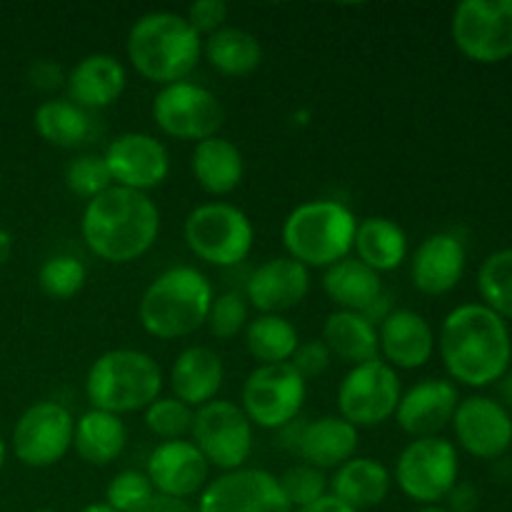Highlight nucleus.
I'll use <instances>...</instances> for the list:
<instances>
[{"label": "nucleus", "instance_id": "41", "mask_svg": "<svg viewBox=\"0 0 512 512\" xmlns=\"http://www.w3.org/2000/svg\"><path fill=\"white\" fill-rule=\"evenodd\" d=\"M153 495L145 470H123L105 485V505L115 512H138Z\"/></svg>", "mask_w": 512, "mask_h": 512}, {"label": "nucleus", "instance_id": "7", "mask_svg": "<svg viewBox=\"0 0 512 512\" xmlns=\"http://www.w3.org/2000/svg\"><path fill=\"white\" fill-rule=\"evenodd\" d=\"M183 238L190 253L213 268H235L255 245V225L245 210L225 200H210L188 213Z\"/></svg>", "mask_w": 512, "mask_h": 512}, {"label": "nucleus", "instance_id": "3", "mask_svg": "<svg viewBox=\"0 0 512 512\" xmlns=\"http://www.w3.org/2000/svg\"><path fill=\"white\" fill-rule=\"evenodd\" d=\"M125 53L130 65L148 83L173 85L188 80L203 58V38L173 10H150L128 30Z\"/></svg>", "mask_w": 512, "mask_h": 512}, {"label": "nucleus", "instance_id": "50", "mask_svg": "<svg viewBox=\"0 0 512 512\" xmlns=\"http://www.w3.org/2000/svg\"><path fill=\"white\" fill-rule=\"evenodd\" d=\"M78 512H115V510L108 508V505H105V503H90V505H85V508L78 510Z\"/></svg>", "mask_w": 512, "mask_h": 512}, {"label": "nucleus", "instance_id": "48", "mask_svg": "<svg viewBox=\"0 0 512 512\" xmlns=\"http://www.w3.org/2000/svg\"><path fill=\"white\" fill-rule=\"evenodd\" d=\"M10 255H13V235L5 228H0V268L8 263Z\"/></svg>", "mask_w": 512, "mask_h": 512}, {"label": "nucleus", "instance_id": "20", "mask_svg": "<svg viewBox=\"0 0 512 512\" xmlns=\"http://www.w3.org/2000/svg\"><path fill=\"white\" fill-rule=\"evenodd\" d=\"M460 403V395L455 383L443 378H428L415 383L413 388L403 390L395 420L400 430L410 438H435L440 430L453 423L455 408Z\"/></svg>", "mask_w": 512, "mask_h": 512}, {"label": "nucleus", "instance_id": "9", "mask_svg": "<svg viewBox=\"0 0 512 512\" xmlns=\"http://www.w3.org/2000/svg\"><path fill=\"white\" fill-rule=\"evenodd\" d=\"M308 380L290 363L255 365L243 383L240 408L253 428L283 430L303 413Z\"/></svg>", "mask_w": 512, "mask_h": 512}, {"label": "nucleus", "instance_id": "42", "mask_svg": "<svg viewBox=\"0 0 512 512\" xmlns=\"http://www.w3.org/2000/svg\"><path fill=\"white\" fill-rule=\"evenodd\" d=\"M228 15L230 8L225 0H195L185 13V20L193 25L200 38H208V35L218 33L220 28L228 25Z\"/></svg>", "mask_w": 512, "mask_h": 512}, {"label": "nucleus", "instance_id": "14", "mask_svg": "<svg viewBox=\"0 0 512 512\" xmlns=\"http://www.w3.org/2000/svg\"><path fill=\"white\" fill-rule=\"evenodd\" d=\"M450 33L465 58L500 63L512 55V0H463L455 5Z\"/></svg>", "mask_w": 512, "mask_h": 512}, {"label": "nucleus", "instance_id": "27", "mask_svg": "<svg viewBox=\"0 0 512 512\" xmlns=\"http://www.w3.org/2000/svg\"><path fill=\"white\" fill-rule=\"evenodd\" d=\"M393 488V473L375 458H358L343 463L328 478V493L353 510L378 508Z\"/></svg>", "mask_w": 512, "mask_h": 512}, {"label": "nucleus", "instance_id": "26", "mask_svg": "<svg viewBox=\"0 0 512 512\" xmlns=\"http://www.w3.org/2000/svg\"><path fill=\"white\" fill-rule=\"evenodd\" d=\"M190 170L195 175V183L205 193L213 198H225L243 183L245 158L233 140L213 135V138L195 143L193 155H190Z\"/></svg>", "mask_w": 512, "mask_h": 512}, {"label": "nucleus", "instance_id": "43", "mask_svg": "<svg viewBox=\"0 0 512 512\" xmlns=\"http://www.w3.org/2000/svg\"><path fill=\"white\" fill-rule=\"evenodd\" d=\"M330 363H333V355H330V350L325 348L323 340H308V343H300L298 350H295V355L290 358V365H293L305 380L323 375L325 370L330 368Z\"/></svg>", "mask_w": 512, "mask_h": 512}, {"label": "nucleus", "instance_id": "11", "mask_svg": "<svg viewBox=\"0 0 512 512\" xmlns=\"http://www.w3.org/2000/svg\"><path fill=\"white\" fill-rule=\"evenodd\" d=\"M150 113L160 133L193 143L220 135V128L225 125V108L218 95L193 80H180L160 88Z\"/></svg>", "mask_w": 512, "mask_h": 512}, {"label": "nucleus", "instance_id": "47", "mask_svg": "<svg viewBox=\"0 0 512 512\" xmlns=\"http://www.w3.org/2000/svg\"><path fill=\"white\" fill-rule=\"evenodd\" d=\"M295 512H358V510H353L350 505L340 503L338 498H333V495L328 493V495H323L320 500H315V503L305 505V508H300Z\"/></svg>", "mask_w": 512, "mask_h": 512}, {"label": "nucleus", "instance_id": "51", "mask_svg": "<svg viewBox=\"0 0 512 512\" xmlns=\"http://www.w3.org/2000/svg\"><path fill=\"white\" fill-rule=\"evenodd\" d=\"M5 460H8V443H5L3 435H0V470L5 468Z\"/></svg>", "mask_w": 512, "mask_h": 512}, {"label": "nucleus", "instance_id": "17", "mask_svg": "<svg viewBox=\"0 0 512 512\" xmlns=\"http://www.w3.org/2000/svg\"><path fill=\"white\" fill-rule=\"evenodd\" d=\"M453 430L460 448L480 460L500 458L512 445L510 410L485 395L460 400L453 415Z\"/></svg>", "mask_w": 512, "mask_h": 512}, {"label": "nucleus", "instance_id": "35", "mask_svg": "<svg viewBox=\"0 0 512 512\" xmlns=\"http://www.w3.org/2000/svg\"><path fill=\"white\" fill-rule=\"evenodd\" d=\"M478 293L485 308L512 320V248L495 250L478 270Z\"/></svg>", "mask_w": 512, "mask_h": 512}, {"label": "nucleus", "instance_id": "12", "mask_svg": "<svg viewBox=\"0 0 512 512\" xmlns=\"http://www.w3.org/2000/svg\"><path fill=\"white\" fill-rule=\"evenodd\" d=\"M403 383L398 370L383 360L355 365L338 385V415L353 428H378L395 418Z\"/></svg>", "mask_w": 512, "mask_h": 512}, {"label": "nucleus", "instance_id": "22", "mask_svg": "<svg viewBox=\"0 0 512 512\" xmlns=\"http://www.w3.org/2000/svg\"><path fill=\"white\" fill-rule=\"evenodd\" d=\"M128 85L125 65L110 53H90L65 75V98L83 110H103L120 100Z\"/></svg>", "mask_w": 512, "mask_h": 512}, {"label": "nucleus", "instance_id": "16", "mask_svg": "<svg viewBox=\"0 0 512 512\" xmlns=\"http://www.w3.org/2000/svg\"><path fill=\"white\" fill-rule=\"evenodd\" d=\"M113 185L138 193L160 188L170 175V153L163 140L140 130L115 135L103 153Z\"/></svg>", "mask_w": 512, "mask_h": 512}, {"label": "nucleus", "instance_id": "40", "mask_svg": "<svg viewBox=\"0 0 512 512\" xmlns=\"http://www.w3.org/2000/svg\"><path fill=\"white\" fill-rule=\"evenodd\" d=\"M278 485L293 512L315 503V500H320L323 495H328V475H325L323 470L305 463L293 465V468L285 470L278 478Z\"/></svg>", "mask_w": 512, "mask_h": 512}, {"label": "nucleus", "instance_id": "44", "mask_svg": "<svg viewBox=\"0 0 512 512\" xmlns=\"http://www.w3.org/2000/svg\"><path fill=\"white\" fill-rule=\"evenodd\" d=\"M65 75L68 73L55 60H35L28 70L30 85L43 90V93H53V90L65 88Z\"/></svg>", "mask_w": 512, "mask_h": 512}, {"label": "nucleus", "instance_id": "18", "mask_svg": "<svg viewBox=\"0 0 512 512\" xmlns=\"http://www.w3.org/2000/svg\"><path fill=\"white\" fill-rule=\"evenodd\" d=\"M145 475L158 495L190 500L210 483V465L188 440H170L155 445L145 463Z\"/></svg>", "mask_w": 512, "mask_h": 512}, {"label": "nucleus", "instance_id": "19", "mask_svg": "<svg viewBox=\"0 0 512 512\" xmlns=\"http://www.w3.org/2000/svg\"><path fill=\"white\" fill-rule=\"evenodd\" d=\"M310 293V270L288 255H278L250 273L245 300L258 315H283L298 308Z\"/></svg>", "mask_w": 512, "mask_h": 512}, {"label": "nucleus", "instance_id": "30", "mask_svg": "<svg viewBox=\"0 0 512 512\" xmlns=\"http://www.w3.org/2000/svg\"><path fill=\"white\" fill-rule=\"evenodd\" d=\"M325 348L340 363L363 365L380 358L378 328L365 318L363 313H348V310H333L323 323Z\"/></svg>", "mask_w": 512, "mask_h": 512}, {"label": "nucleus", "instance_id": "39", "mask_svg": "<svg viewBox=\"0 0 512 512\" xmlns=\"http://www.w3.org/2000/svg\"><path fill=\"white\" fill-rule=\"evenodd\" d=\"M248 323H250V305L240 290H225V293L215 295L213 305H210L208 320H205V325H208L213 338L228 343V340H233L235 335L243 333Z\"/></svg>", "mask_w": 512, "mask_h": 512}, {"label": "nucleus", "instance_id": "36", "mask_svg": "<svg viewBox=\"0 0 512 512\" xmlns=\"http://www.w3.org/2000/svg\"><path fill=\"white\" fill-rule=\"evenodd\" d=\"M195 410L180 403L178 398H163L160 395L155 403H150L143 410V423L160 443H170V440H188L190 430H193Z\"/></svg>", "mask_w": 512, "mask_h": 512}, {"label": "nucleus", "instance_id": "32", "mask_svg": "<svg viewBox=\"0 0 512 512\" xmlns=\"http://www.w3.org/2000/svg\"><path fill=\"white\" fill-rule=\"evenodd\" d=\"M203 58L225 78H245L263 63V45L250 30L225 25L203 38Z\"/></svg>", "mask_w": 512, "mask_h": 512}, {"label": "nucleus", "instance_id": "53", "mask_svg": "<svg viewBox=\"0 0 512 512\" xmlns=\"http://www.w3.org/2000/svg\"><path fill=\"white\" fill-rule=\"evenodd\" d=\"M33 512H58V510H53V508H40V510H33Z\"/></svg>", "mask_w": 512, "mask_h": 512}, {"label": "nucleus", "instance_id": "8", "mask_svg": "<svg viewBox=\"0 0 512 512\" xmlns=\"http://www.w3.org/2000/svg\"><path fill=\"white\" fill-rule=\"evenodd\" d=\"M460 458L450 440L415 438L400 450L393 480L405 498L418 505H438L458 485Z\"/></svg>", "mask_w": 512, "mask_h": 512}, {"label": "nucleus", "instance_id": "15", "mask_svg": "<svg viewBox=\"0 0 512 512\" xmlns=\"http://www.w3.org/2000/svg\"><path fill=\"white\" fill-rule=\"evenodd\" d=\"M195 512H293L278 478L263 468L220 473L198 495Z\"/></svg>", "mask_w": 512, "mask_h": 512}, {"label": "nucleus", "instance_id": "45", "mask_svg": "<svg viewBox=\"0 0 512 512\" xmlns=\"http://www.w3.org/2000/svg\"><path fill=\"white\" fill-rule=\"evenodd\" d=\"M445 500H448L450 512H475V508H478V493H475V488L470 483L455 485Z\"/></svg>", "mask_w": 512, "mask_h": 512}, {"label": "nucleus", "instance_id": "52", "mask_svg": "<svg viewBox=\"0 0 512 512\" xmlns=\"http://www.w3.org/2000/svg\"><path fill=\"white\" fill-rule=\"evenodd\" d=\"M418 512H450V510L443 508V505H425V508H420Z\"/></svg>", "mask_w": 512, "mask_h": 512}, {"label": "nucleus", "instance_id": "31", "mask_svg": "<svg viewBox=\"0 0 512 512\" xmlns=\"http://www.w3.org/2000/svg\"><path fill=\"white\" fill-rule=\"evenodd\" d=\"M353 255L378 275L390 273L408 260V235L395 220L370 215L358 220Z\"/></svg>", "mask_w": 512, "mask_h": 512}, {"label": "nucleus", "instance_id": "37", "mask_svg": "<svg viewBox=\"0 0 512 512\" xmlns=\"http://www.w3.org/2000/svg\"><path fill=\"white\" fill-rule=\"evenodd\" d=\"M88 270L75 255H53L38 270V285L48 298L70 300L85 288Z\"/></svg>", "mask_w": 512, "mask_h": 512}, {"label": "nucleus", "instance_id": "29", "mask_svg": "<svg viewBox=\"0 0 512 512\" xmlns=\"http://www.w3.org/2000/svg\"><path fill=\"white\" fill-rule=\"evenodd\" d=\"M125 445H128V428L120 415L90 408L75 420L73 450L83 463L105 468L123 455Z\"/></svg>", "mask_w": 512, "mask_h": 512}, {"label": "nucleus", "instance_id": "5", "mask_svg": "<svg viewBox=\"0 0 512 512\" xmlns=\"http://www.w3.org/2000/svg\"><path fill=\"white\" fill-rule=\"evenodd\" d=\"M358 218L345 203L333 198L305 200L283 220V248L288 258L308 270H328L353 255Z\"/></svg>", "mask_w": 512, "mask_h": 512}, {"label": "nucleus", "instance_id": "2", "mask_svg": "<svg viewBox=\"0 0 512 512\" xmlns=\"http://www.w3.org/2000/svg\"><path fill=\"white\" fill-rule=\"evenodd\" d=\"M80 235L85 248L103 263H135L158 243L160 210L148 193L113 185L85 203Z\"/></svg>", "mask_w": 512, "mask_h": 512}, {"label": "nucleus", "instance_id": "21", "mask_svg": "<svg viewBox=\"0 0 512 512\" xmlns=\"http://www.w3.org/2000/svg\"><path fill=\"white\" fill-rule=\"evenodd\" d=\"M380 360L393 370H418L433 360L435 340L433 325L425 315L408 308H395L378 325Z\"/></svg>", "mask_w": 512, "mask_h": 512}, {"label": "nucleus", "instance_id": "28", "mask_svg": "<svg viewBox=\"0 0 512 512\" xmlns=\"http://www.w3.org/2000/svg\"><path fill=\"white\" fill-rule=\"evenodd\" d=\"M320 285L335 310H348V313H365L385 293L383 278L365 263H360L355 255L330 265L323 273Z\"/></svg>", "mask_w": 512, "mask_h": 512}, {"label": "nucleus", "instance_id": "4", "mask_svg": "<svg viewBox=\"0 0 512 512\" xmlns=\"http://www.w3.org/2000/svg\"><path fill=\"white\" fill-rule=\"evenodd\" d=\"M213 300V283L203 270L195 265H173L143 290L138 320L155 340L190 338L205 325Z\"/></svg>", "mask_w": 512, "mask_h": 512}, {"label": "nucleus", "instance_id": "33", "mask_svg": "<svg viewBox=\"0 0 512 512\" xmlns=\"http://www.w3.org/2000/svg\"><path fill=\"white\" fill-rule=\"evenodd\" d=\"M33 128L40 138L55 148H80L93 133L88 110L78 108L68 98H48L35 108Z\"/></svg>", "mask_w": 512, "mask_h": 512}, {"label": "nucleus", "instance_id": "49", "mask_svg": "<svg viewBox=\"0 0 512 512\" xmlns=\"http://www.w3.org/2000/svg\"><path fill=\"white\" fill-rule=\"evenodd\" d=\"M500 393H503L505 398V405L512 410V373H508L503 378V383H500Z\"/></svg>", "mask_w": 512, "mask_h": 512}, {"label": "nucleus", "instance_id": "6", "mask_svg": "<svg viewBox=\"0 0 512 512\" xmlns=\"http://www.w3.org/2000/svg\"><path fill=\"white\" fill-rule=\"evenodd\" d=\"M163 393V370L145 350L115 348L98 355L85 375L90 408L113 415L140 413Z\"/></svg>", "mask_w": 512, "mask_h": 512}, {"label": "nucleus", "instance_id": "10", "mask_svg": "<svg viewBox=\"0 0 512 512\" xmlns=\"http://www.w3.org/2000/svg\"><path fill=\"white\" fill-rule=\"evenodd\" d=\"M190 443L203 453L210 468L220 473L240 470L253 455V423L238 403L215 398L195 410Z\"/></svg>", "mask_w": 512, "mask_h": 512}, {"label": "nucleus", "instance_id": "24", "mask_svg": "<svg viewBox=\"0 0 512 512\" xmlns=\"http://www.w3.org/2000/svg\"><path fill=\"white\" fill-rule=\"evenodd\" d=\"M360 445V430L353 428L340 415H323L303 423L293 453L305 465L318 470H335L355 458Z\"/></svg>", "mask_w": 512, "mask_h": 512}, {"label": "nucleus", "instance_id": "13", "mask_svg": "<svg viewBox=\"0 0 512 512\" xmlns=\"http://www.w3.org/2000/svg\"><path fill=\"white\" fill-rule=\"evenodd\" d=\"M75 418L58 400H38L23 410L13 425L10 448L25 468L45 470L73 450Z\"/></svg>", "mask_w": 512, "mask_h": 512}, {"label": "nucleus", "instance_id": "46", "mask_svg": "<svg viewBox=\"0 0 512 512\" xmlns=\"http://www.w3.org/2000/svg\"><path fill=\"white\" fill-rule=\"evenodd\" d=\"M138 512H195V508L190 505V500L165 498V495L155 493Z\"/></svg>", "mask_w": 512, "mask_h": 512}, {"label": "nucleus", "instance_id": "1", "mask_svg": "<svg viewBox=\"0 0 512 512\" xmlns=\"http://www.w3.org/2000/svg\"><path fill=\"white\" fill-rule=\"evenodd\" d=\"M435 340L450 378L468 388H485L508 373L510 330L505 320L483 303H465L450 310Z\"/></svg>", "mask_w": 512, "mask_h": 512}, {"label": "nucleus", "instance_id": "25", "mask_svg": "<svg viewBox=\"0 0 512 512\" xmlns=\"http://www.w3.org/2000/svg\"><path fill=\"white\" fill-rule=\"evenodd\" d=\"M225 380L223 358L208 345H188L180 350L170 368V390L173 398L198 410L218 398Z\"/></svg>", "mask_w": 512, "mask_h": 512}, {"label": "nucleus", "instance_id": "23", "mask_svg": "<svg viewBox=\"0 0 512 512\" xmlns=\"http://www.w3.org/2000/svg\"><path fill=\"white\" fill-rule=\"evenodd\" d=\"M465 243L455 233H435L415 248L410 278L418 293L445 295L458 288L465 273Z\"/></svg>", "mask_w": 512, "mask_h": 512}, {"label": "nucleus", "instance_id": "38", "mask_svg": "<svg viewBox=\"0 0 512 512\" xmlns=\"http://www.w3.org/2000/svg\"><path fill=\"white\" fill-rule=\"evenodd\" d=\"M65 188L73 195L83 198L85 203L98 198L108 188H113V178L105 165L103 155L80 153L65 165Z\"/></svg>", "mask_w": 512, "mask_h": 512}, {"label": "nucleus", "instance_id": "34", "mask_svg": "<svg viewBox=\"0 0 512 512\" xmlns=\"http://www.w3.org/2000/svg\"><path fill=\"white\" fill-rule=\"evenodd\" d=\"M245 350L258 365L290 363L300 345L298 328L285 315H255L243 330Z\"/></svg>", "mask_w": 512, "mask_h": 512}]
</instances>
